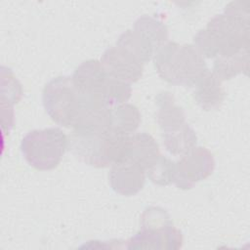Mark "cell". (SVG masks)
Segmentation results:
<instances>
[{
	"label": "cell",
	"instance_id": "obj_15",
	"mask_svg": "<svg viewBox=\"0 0 250 250\" xmlns=\"http://www.w3.org/2000/svg\"><path fill=\"white\" fill-rule=\"evenodd\" d=\"M249 70V49L231 56H218L214 62L213 74L222 82L229 80L237 74L248 73Z\"/></svg>",
	"mask_w": 250,
	"mask_h": 250
},
{
	"label": "cell",
	"instance_id": "obj_2",
	"mask_svg": "<svg viewBox=\"0 0 250 250\" xmlns=\"http://www.w3.org/2000/svg\"><path fill=\"white\" fill-rule=\"evenodd\" d=\"M129 137L110 129L73 130L67 138V148L85 164L104 168L125 159Z\"/></svg>",
	"mask_w": 250,
	"mask_h": 250
},
{
	"label": "cell",
	"instance_id": "obj_5",
	"mask_svg": "<svg viewBox=\"0 0 250 250\" xmlns=\"http://www.w3.org/2000/svg\"><path fill=\"white\" fill-rule=\"evenodd\" d=\"M43 105L57 124L74 128L82 105V94L71 77L59 76L49 81L43 90Z\"/></svg>",
	"mask_w": 250,
	"mask_h": 250
},
{
	"label": "cell",
	"instance_id": "obj_18",
	"mask_svg": "<svg viewBox=\"0 0 250 250\" xmlns=\"http://www.w3.org/2000/svg\"><path fill=\"white\" fill-rule=\"evenodd\" d=\"M131 95L132 88L130 83L114 78L108 74L101 90L100 98L108 107H112L126 104L131 98Z\"/></svg>",
	"mask_w": 250,
	"mask_h": 250
},
{
	"label": "cell",
	"instance_id": "obj_9",
	"mask_svg": "<svg viewBox=\"0 0 250 250\" xmlns=\"http://www.w3.org/2000/svg\"><path fill=\"white\" fill-rule=\"evenodd\" d=\"M146 170L128 159L111 165L109 183L111 188L121 195L137 194L146 182Z\"/></svg>",
	"mask_w": 250,
	"mask_h": 250
},
{
	"label": "cell",
	"instance_id": "obj_20",
	"mask_svg": "<svg viewBox=\"0 0 250 250\" xmlns=\"http://www.w3.org/2000/svg\"><path fill=\"white\" fill-rule=\"evenodd\" d=\"M176 162L163 155H159L153 164L146 170L148 179L155 185L168 186L174 183Z\"/></svg>",
	"mask_w": 250,
	"mask_h": 250
},
{
	"label": "cell",
	"instance_id": "obj_12",
	"mask_svg": "<svg viewBox=\"0 0 250 250\" xmlns=\"http://www.w3.org/2000/svg\"><path fill=\"white\" fill-rule=\"evenodd\" d=\"M159 155L158 144L149 134L144 132L136 133L129 137L128 149L125 159L139 165L146 170V172Z\"/></svg>",
	"mask_w": 250,
	"mask_h": 250
},
{
	"label": "cell",
	"instance_id": "obj_10",
	"mask_svg": "<svg viewBox=\"0 0 250 250\" xmlns=\"http://www.w3.org/2000/svg\"><path fill=\"white\" fill-rule=\"evenodd\" d=\"M107 76L108 73L101 62L89 60L76 67L71 80L79 92L100 97L101 90Z\"/></svg>",
	"mask_w": 250,
	"mask_h": 250
},
{
	"label": "cell",
	"instance_id": "obj_7",
	"mask_svg": "<svg viewBox=\"0 0 250 250\" xmlns=\"http://www.w3.org/2000/svg\"><path fill=\"white\" fill-rule=\"evenodd\" d=\"M183 245L182 232L172 224L163 227H141L127 241L128 249H172Z\"/></svg>",
	"mask_w": 250,
	"mask_h": 250
},
{
	"label": "cell",
	"instance_id": "obj_17",
	"mask_svg": "<svg viewBox=\"0 0 250 250\" xmlns=\"http://www.w3.org/2000/svg\"><path fill=\"white\" fill-rule=\"evenodd\" d=\"M163 144L168 152L173 155H184L196 146L197 137L194 130L186 123L180 129L162 134Z\"/></svg>",
	"mask_w": 250,
	"mask_h": 250
},
{
	"label": "cell",
	"instance_id": "obj_3",
	"mask_svg": "<svg viewBox=\"0 0 250 250\" xmlns=\"http://www.w3.org/2000/svg\"><path fill=\"white\" fill-rule=\"evenodd\" d=\"M153 56L158 75L174 85L193 87L207 70L203 57L190 44L167 42Z\"/></svg>",
	"mask_w": 250,
	"mask_h": 250
},
{
	"label": "cell",
	"instance_id": "obj_16",
	"mask_svg": "<svg viewBox=\"0 0 250 250\" xmlns=\"http://www.w3.org/2000/svg\"><path fill=\"white\" fill-rule=\"evenodd\" d=\"M141 123V113L137 106L122 104L109 108V129L124 135L135 132Z\"/></svg>",
	"mask_w": 250,
	"mask_h": 250
},
{
	"label": "cell",
	"instance_id": "obj_11",
	"mask_svg": "<svg viewBox=\"0 0 250 250\" xmlns=\"http://www.w3.org/2000/svg\"><path fill=\"white\" fill-rule=\"evenodd\" d=\"M193 87V98L203 110H217L221 107L225 100V90L212 71L207 69Z\"/></svg>",
	"mask_w": 250,
	"mask_h": 250
},
{
	"label": "cell",
	"instance_id": "obj_6",
	"mask_svg": "<svg viewBox=\"0 0 250 250\" xmlns=\"http://www.w3.org/2000/svg\"><path fill=\"white\" fill-rule=\"evenodd\" d=\"M215 169V160L206 147H193L176 162L174 183L181 189H189L208 178Z\"/></svg>",
	"mask_w": 250,
	"mask_h": 250
},
{
	"label": "cell",
	"instance_id": "obj_19",
	"mask_svg": "<svg viewBox=\"0 0 250 250\" xmlns=\"http://www.w3.org/2000/svg\"><path fill=\"white\" fill-rule=\"evenodd\" d=\"M133 28L144 33L152 42L156 51L168 40V29L166 25L149 16L145 15L137 19Z\"/></svg>",
	"mask_w": 250,
	"mask_h": 250
},
{
	"label": "cell",
	"instance_id": "obj_1",
	"mask_svg": "<svg viewBox=\"0 0 250 250\" xmlns=\"http://www.w3.org/2000/svg\"><path fill=\"white\" fill-rule=\"evenodd\" d=\"M195 49L205 58L231 56L249 49V19L228 13L212 18L194 38Z\"/></svg>",
	"mask_w": 250,
	"mask_h": 250
},
{
	"label": "cell",
	"instance_id": "obj_4",
	"mask_svg": "<svg viewBox=\"0 0 250 250\" xmlns=\"http://www.w3.org/2000/svg\"><path fill=\"white\" fill-rule=\"evenodd\" d=\"M68 147L65 134L56 127L33 130L21 140V149L27 163L37 170L56 168Z\"/></svg>",
	"mask_w": 250,
	"mask_h": 250
},
{
	"label": "cell",
	"instance_id": "obj_8",
	"mask_svg": "<svg viewBox=\"0 0 250 250\" xmlns=\"http://www.w3.org/2000/svg\"><path fill=\"white\" fill-rule=\"evenodd\" d=\"M100 62L110 76L124 82H136L143 76L144 64L119 46L106 49Z\"/></svg>",
	"mask_w": 250,
	"mask_h": 250
},
{
	"label": "cell",
	"instance_id": "obj_14",
	"mask_svg": "<svg viewBox=\"0 0 250 250\" xmlns=\"http://www.w3.org/2000/svg\"><path fill=\"white\" fill-rule=\"evenodd\" d=\"M116 46L132 54L143 64L147 62L156 52V48L152 42L136 28L128 29L123 32L119 36Z\"/></svg>",
	"mask_w": 250,
	"mask_h": 250
},
{
	"label": "cell",
	"instance_id": "obj_13",
	"mask_svg": "<svg viewBox=\"0 0 250 250\" xmlns=\"http://www.w3.org/2000/svg\"><path fill=\"white\" fill-rule=\"evenodd\" d=\"M156 120L162 134H168L180 129L186 122V115L182 107L175 103L173 95L169 92H161L156 96Z\"/></svg>",
	"mask_w": 250,
	"mask_h": 250
}]
</instances>
